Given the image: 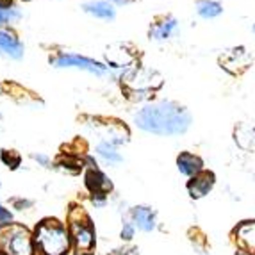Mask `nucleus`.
Here are the masks:
<instances>
[{"label": "nucleus", "mask_w": 255, "mask_h": 255, "mask_svg": "<svg viewBox=\"0 0 255 255\" xmlns=\"http://www.w3.org/2000/svg\"><path fill=\"white\" fill-rule=\"evenodd\" d=\"M23 52H25L23 43L14 32L7 29H0V55L18 61L23 57Z\"/></svg>", "instance_id": "11"}, {"label": "nucleus", "mask_w": 255, "mask_h": 255, "mask_svg": "<svg viewBox=\"0 0 255 255\" xmlns=\"http://www.w3.org/2000/svg\"><path fill=\"white\" fill-rule=\"evenodd\" d=\"M196 14L204 20H213L223 14V5L218 0H196L195 2Z\"/></svg>", "instance_id": "16"}, {"label": "nucleus", "mask_w": 255, "mask_h": 255, "mask_svg": "<svg viewBox=\"0 0 255 255\" xmlns=\"http://www.w3.org/2000/svg\"><path fill=\"white\" fill-rule=\"evenodd\" d=\"M11 221H13V214L9 213L7 209H4L0 205V227H5V225H11Z\"/></svg>", "instance_id": "20"}, {"label": "nucleus", "mask_w": 255, "mask_h": 255, "mask_svg": "<svg viewBox=\"0 0 255 255\" xmlns=\"http://www.w3.org/2000/svg\"><path fill=\"white\" fill-rule=\"evenodd\" d=\"M66 229L72 238V248L75 255H91L97 245V234L91 223V218L86 214L82 207L72 205L68 211V223Z\"/></svg>", "instance_id": "3"}, {"label": "nucleus", "mask_w": 255, "mask_h": 255, "mask_svg": "<svg viewBox=\"0 0 255 255\" xmlns=\"http://www.w3.org/2000/svg\"><path fill=\"white\" fill-rule=\"evenodd\" d=\"M107 2H111V4L115 5V7H116V5L120 7V5H128L132 0H107Z\"/></svg>", "instance_id": "22"}, {"label": "nucleus", "mask_w": 255, "mask_h": 255, "mask_svg": "<svg viewBox=\"0 0 255 255\" xmlns=\"http://www.w3.org/2000/svg\"><path fill=\"white\" fill-rule=\"evenodd\" d=\"M21 18V13L16 7H7V9H0V25H9V23H14Z\"/></svg>", "instance_id": "18"}, {"label": "nucleus", "mask_w": 255, "mask_h": 255, "mask_svg": "<svg viewBox=\"0 0 255 255\" xmlns=\"http://www.w3.org/2000/svg\"><path fill=\"white\" fill-rule=\"evenodd\" d=\"M234 255H247V254H245V252H239V250H236V254Z\"/></svg>", "instance_id": "24"}, {"label": "nucleus", "mask_w": 255, "mask_h": 255, "mask_svg": "<svg viewBox=\"0 0 255 255\" xmlns=\"http://www.w3.org/2000/svg\"><path fill=\"white\" fill-rule=\"evenodd\" d=\"M50 64L54 68H77L82 72H90L95 75L102 77L109 72V66L98 63L95 59H90L86 55L73 54V52H57V55L50 57Z\"/></svg>", "instance_id": "5"}, {"label": "nucleus", "mask_w": 255, "mask_h": 255, "mask_svg": "<svg viewBox=\"0 0 255 255\" xmlns=\"http://www.w3.org/2000/svg\"><path fill=\"white\" fill-rule=\"evenodd\" d=\"M136 225L132 223V220L128 218V214L124 218V225H122V232H120V238L124 241H132L134 236H136Z\"/></svg>", "instance_id": "19"}, {"label": "nucleus", "mask_w": 255, "mask_h": 255, "mask_svg": "<svg viewBox=\"0 0 255 255\" xmlns=\"http://www.w3.org/2000/svg\"><path fill=\"white\" fill-rule=\"evenodd\" d=\"M34 247L38 255H68L72 238L59 220L45 218L34 229Z\"/></svg>", "instance_id": "2"}, {"label": "nucleus", "mask_w": 255, "mask_h": 255, "mask_svg": "<svg viewBox=\"0 0 255 255\" xmlns=\"http://www.w3.org/2000/svg\"><path fill=\"white\" fill-rule=\"evenodd\" d=\"M134 125L139 130L159 137L184 136L193 125L191 113L171 100L150 102L134 115Z\"/></svg>", "instance_id": "1"}, {"label": "nucleus", "mask_w": 255, "mask_h": 255, "mask_svg": "<svg viewBox=\"0 0 255 255\" xmlns=\"http://www.w3.org/2000/svg\"><path fill=\"white\" fill-rule=\"evenodd\" d=\"M34 236L25 227L11 225L2 232L0 248L5 255H34Z\"/></svg>", "instance_id": "4"}, {"label": "nucleus", "mask_w": 255, "mask_h": 255, "mask_svg": "<svg viewBox=\"0 0 255 255\" xmlns=\"http://www.w3.org/2000/svg\"><path fill=\"white\" fill-rule=\"evenodd\" d=\"M177 170L180 175L187 177V179H193L196 175H200L205 170L204 159L198 155V153L193 152H180L177 155Z\"/></svg>", "instance_id": "10"}, {"label": "nucleus", "mask_w": 255, "mask_h": 255, "mask_svg": "<svg viewBox=\"0 0 255 255\" xmlns=\"http://www.w3.org/2000/svg\"><path fill=\"white\" fill-rule=\"evenodd\" d=\"M32 159L38 161L41 166H45V168H50V164H52L50 157H48V155H43V153H32Z\"/></svg>", "instance_id": "21"}, {"label": "nucleus", "mask_w": 255, "mask_h": 255, "mask_svg": "<svg viewBox=\"0 0 255 255\" xmlns=\"http://www.w3.org/2000/svg\"><path fill=\"white\" fill-rule=\"evenodd\" d=\"M179 29V20L175 16H162L159 20H155L150 25L148 38L155 39V41H164V39L171 38Z\"/></svg>", "instance_id": "12"}, {"label": "nucleus", "mask_w": 255, "mask_h": 255, "mask_svg": "<svg viewBox=\"0 0 255 255\" xmlns=\"http://www.w3.org/2000/svg\"><path fill=\"white\" fill-rule=\"evenodd\" d=\"M214 186H216V175L213 171L204 170L200 175H196V177L187 180L186 189L191 200H202V198H205L209 193L213 191Z\"/></svg>", "instance_id": "8"}, {"label": "nucleus", "mask_w": 255, "mask_h": 255, "mask_svg": "<svg viewBox=\"0 0 255 255\" xmlns=\"http://www.w3.org/2000/svg\"><path fill=\"white\" fill-rule=\"evenodd\" d=\"M128 218L132 223L136 225V229L143 234H150L157 229L159 220H157V211L150 205H136L128 211Z\"/></svg>", "instance_id": "7"}, {"label": "nucleus", "mask_w": 255, "mask_h": 255, "mask_svg": "<svg viewBox=\"0 0 255 255\" xmlns=\"http://www.w3.org/2000/svg\"><path fill=\"white\" fill-rule=\"evenodd\" d=\"M252 30H254V32H255V25H254V27H252Z\"/></svg>", "instance_id": "25"}, {"label": "nucleus", "mask_w": 255, "mask_h": 255, "mask_svg": "<svg viewBox=\"0 0 255 255\" xmlns=\"http://www.w3.org/2000/svg\"><path fill=\"white\" fill-rule=\"evenodd\" d=\"M95 153H97V157L100 159V161L109 166H116L124 162V155L118 152V146L113 145V143L107 139L98 141L97 146H95Z\"/></svg>", "instance_id": "14"}, {"label": "nucleus", "mask_w": 255, "mask_h": 255, "mask_svg": "<svg viewBox=\"0 0 255 255\" xmlns=\"http://www.w3.org/2000/svg\"><path fill=\"white\" fill-rule=\"evenodd\" d=\"M234 141L241 150L255 152V127L254 125H239V127H236Z\"/></svg>", "instance_id": "15"}, {"label": "nucleus", "mask_w": 255, "mask_h": 255, "mask_svg": "<svg viewBox=\"0 0 255 255\" xmlns=\"http://www.w3.org/2000/svg\"><path fill=\"white\" fill-rule=\"evenodd\" d=\"M7 7H14L13 0H0V9H7Z\"/></svg>", "instance_id": "23"}, {"label": "nucleus", "mask_w": 255, "mask_h": 255, "mask_svg": "<svg viewBox=\"0 0 255 255\" xmlns=\"http://www.w3.org/2000/svg\"><path fill=\"white\" fill-rule=\"evenodd\" d=\"M82 11L91 16L98 18V20H106L111 21L116 18V9L115 5L107 2V0H90V2H84L82 4Z\"/></svg>", "instance_id": "13"}, {"label": "nucleus", "mask_w": 255, "mask_h": 255, "mask_svg": "<svg viewBox=\"0 0 255 255\" xmlns=\"http://www.w3.org/2000/svg\"><path fill=\"white\" fill-rule=\"evenodd\" d=\"M84 184L93 196H107L113 191V182L98 166H90L84 175Z\"/></svg>", "instance_id": "9"}, {"label": "nucleus", "mask_w": 255, "mask_h": 255, "mask_svg": "<svg viewBox=\"0 0 255 255\" xmlns=\"http://www.w3.org/2000/svg\"><path fill=\"white\" fill-rule=\"evenodd\" d=\"M232 239L236 250L245 252L247 255H255V220H245L232 230Z\"/></svg>", "instance_id": "6"}, {"label": "nucleus", "mask_w": 255, "mask_h": 255, "mask_svg": "<svg viewBox=\"0 0 255 255\" xmlns=\"http://www.w3.org/2000/svg\"><path fill=\"white\" fill-rule=\"evenodd\" d=\"M25 2H29V0H25Z\"/></svg>", "instance_id": "26"}, {"label": "nucleus", "mask_w": 255, "mask_h": 255, "mask_svg": "<svg viewBox=\"0 0 255 255\" xmlns=\"http://www.w3.org/2000/svg\"><path fill=\"white\" fill-rule=\"evenodd\" d=\"M0 159H2V162H4L7 168H11V170H16L21 162V155L16 152V150H5L4 148L2 152H0Z\"/></svg>", "instance_id": "17"}]
</instances>
